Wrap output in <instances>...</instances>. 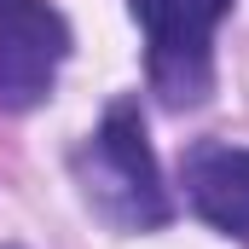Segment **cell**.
Instances as JSON below:
<instances>
[{"label": "cell", "mask_w": 249, "mask_h": 249, "mask_svg": "<svg viewBox=\"0 0 249 249\" xmlns=\"http://www.w3.org/2000/svg\"><path fill=\"white\" fill-rule=\"evenodd\" d=\"M151 41V87L168 105H191L209 87V47L232 0H127Z\"/></svg>", "instance_id": "obj_2"}, {"label": "cell", "mask_w": 249, "mask_h": 249, "mask_svg": "<svg viewBox=\"0 0 249 249\" xmlns=\"http://www.w3.org/2000/svg\"><path fill=\"white\" fill-rule=\"evenodd\" d=\"M186 197L209 226L249 238V151L244 145H197L186 157Z\"/></svg>", "instance_id": "obj_4"}, {"label": "cell", "mask_w": 249, "mask_h": 249, "mask_svg": "<svg viewBox=\"0 0 249 249\" xmlns=\"http://www.w3.org/2000/svg\"><path fill=\"white\" fill-rule=\"evenodd\" d=\"M70 29L47 0H0V110H29L53 93Z\"/></svg>", "instance_id": "obj_3"}, {"label": "cell", "mask_w": 249, "mask_h": 249, "mask_svg": "<svg viewBox=\"0 0 249 249\" xmlns=\"http://www.w3.org/2000/svg\"><path fill=\"white\" fill-rule=\"evenodd\" d=\"M81 168V186H87V203L116 220L127 232H145V226H162L168 220V191H162V174H157V157L145 145V122L133 105H110L105 122L93 133V145L75 157Z\"/></svg>", "instance_id": "obj_1"}]
</instances>
